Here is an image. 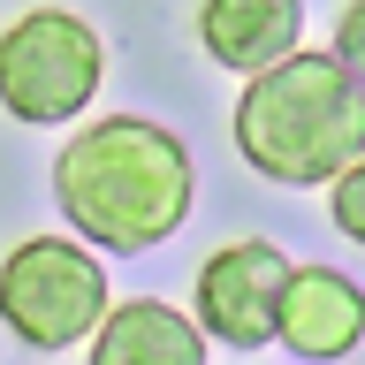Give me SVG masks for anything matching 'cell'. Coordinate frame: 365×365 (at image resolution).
Segmentation results:
<instances>
[{"mask_svg": "<svg viewBox=\"0 0 365 365\" xmlns=\"http://www.w3.org/2000/svg\"><path fill=\"white\" fill-rule=\"evenodd\" d=\"M274 335L289 342L297 358H350L365 342V289L335 267H289V289H282V312H274Z\"/></svg>", "mask_w": 365, "mask_h": 365, "instance_id": "6", "label": "cell"}, {"mask_svg": "<svg viewBox=\"0 0 365 365\" xmlns=\"http://www.w3.org/2000/svg\"><path fill=\"white\" fill-rule=\"evenodd\" d=\"M236 153L267 182L312 190L365 160V91L335 68V53H282L244 76L236 99Z\"/></svg>", "mask_w": 365, "mask_h": 365, "instance_id": "2", "label": "cell"}, {"mask_svg": "<svg viewBox=\"0 0 365 365\" xmlns=\"http://www.w3.org/2000/svg\"><path fill=\"white\" fill-rule=\"evenodd\" d=\"M282 289H289V259L267 236L221 244L205 259V274H198V335L228 342V350H267Z\"/></svg>", "mask_w": 365, "mask_h": 365, "instance_id": "5", "label": "cell"}, {"mask_svg": "<svg viewBox=\"0 0 365 365\" xmlns=\"http://www.w3.org/2000/svg\"><path fill=\"white\" fill-rule=\"evenodd\" d=\"M335 68L365 91V0H350V8L335 16Z\"/></svg>", "mask_w": 365, "mask_h": 365, "instance_id": "10", "label": "cell"}, {"mask_svg": "<svg viewBox=\"0 0 365 365\" xmlns=\"http://www.w3.org/2000/svg\"><path fill=\"white\" fill-rule=\"evenodd\" d=\"M198 175L175 130L145 114H107L61 145L53 160V205L68 228L99 251H153L190 221Z\"/></svg>", "mask_w": 365, "mask_h": 365, "instance_id": "1", "label": "cell"}, {"mask_svg": "<svg viewBox=\"0 0 365 365\" xmlns=\"http://www.w3.org/2000/svg\"><path fill=\"white\" fill-rule=\"evenodd\" d=\"M91 365H205V335L175 304L130 297V304H107V319L91 327Z\"/></svg>", "mask_w": 365, "mask_h": 365, "instance_id": "7", "label": "cell"}, {"mask_svg": "<svg viewBox=\"0 0 365 365\" xmlns=\"http://www.w3.org/2000/svg\"><path fill=\"white\" fill-rule=\"evenodd\" d=\"M0 319L31 350H68L107 319V274L68 236H31L0 259Z\"/></svg>", "mask_w": 365, "mask_h": 365, "instance_id": "4", "label": "cell"}, {"mask_svg": "<svg viewBox=\"0 0 365 365\" xmlns=\"http://www.w3.org/2000/svg\"><path fill=\"white\" fill-rule=\"evenodd\" d=\"M107 76L99 31L68 8H31L0 31V107L16 122H76Z\"/></svg>", "mask_w": 365, "mask_h": 365, "instance_id": "3", "label": "cell"}, {"mask_svg": "<svg viewBox=\"0 0 365 365\" xmlns=\"http://www.w3.org/2000/svg\"><path fill=\"white\" fill-rule=\"evenodd\" d=\"M327 205H335V228H342V236H350V244H365V160H350V168L335 175Z\"/></svg>", "mask_w": 365, "mask_h": 365, "instance_id": "9", "label": "cell"}, {"mask_svg": "<svg viewBox=\"0 0 365 365\" xmlns=\"http://www.w3.org/2000/svg\"><path fill=\"white\" fill-rule=\"evenodd\" d=\"M297 31H304V8L297 0H205L198 8V38L205 53L236 76H259L282 53H297Z\"/></svg>", "mask_w": 365, "mask_h": 365, "instance_id": "8", "label": "cell"}]
</instances>
